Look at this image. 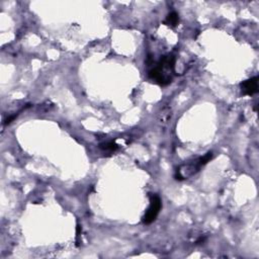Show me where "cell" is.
I'll use <instances>...</instances> for the list:
<instances>
[{
  "label": "cell",
  "mask_w": 259,
  "mask_h": 259,
  "mask_svg": "<svg viewBox=\"0 0 259 259\" xmlns=\"http://www.w3.org/2000/svg\"><path fill=\"white\" fill-rule=\"evenodd\" d=\"M174 66L175 57L173 55L163 56L149 71V78L159 85H167L172 80Z\"/></svg>",
  "instance_id": "1"
},
{
  "label": "cell",
  "mask_w": 259,
  "mask_h": 259,
  "mask_svg": "<svg viewBox=\"0 0 259 259\" xmlns=\"http://www.w3.org/2000/svg\"><path fill=\"white\" fill-rule=\"evenodd\" d=\"M213 158V153L209 152L205 155L198 157L190 162H186L182 164L176 171L175 178L178 180L187 179L188 177H191L195 173H197L202 166H204L206 163H209Z\"/></svg>",
  "instance_id": "2"
},
{
  "label": "cell",
  "mask_w": 259,
  "mask_h": 259,
  "mask_svg": "<svg viewBox=\"0 0 259 259\" xmlns=\"http://www.w3.org/2000/svg\"><path fill=\"white\" fill-rule=\"evenodd\" d=\"M149 198H150V205L142 220L145 225L152 224L157 219V217L161 211V208H162V201L158 194L150 193Z\"/></svg>",
  "instance_id": "3"
},
{
  "label": "cell",
  "mask_w": 259,
  "mask_h": 259,
  "mask_svg": "<svg viewBox=\"0 0 259 259\" xmlns=\"http://www.w3.org/2000/svg\"><path fill=\"white\" fill-rule=\"evenodd\" d=\"M258 81H259L258 76H255L251 79L243 81L240 85L242 94L243 95H248V96H252L253 94H255L258 91V87H259Z\"/></svg>",
  "instance_id": "4"
},
{
  "label": "cell",
  "mask_w": 259,
  "mask_h": 259,
  "mask_svg": "<svg viewBox=\"0 0 259 259\" xmlns=\"http://www.w3.org/2000/svg\"><path fill=\"white\" fill-rule=\"evenodd\" d=\"M178 23H179V17L174 12L170 13L164 22V24H166L167 26H170V27H176L178 25Z\"/></svg>",
  "instance_id": "5"
},
{
  "label": "cell",
  "mask_w": 259,
  "mask_h": 259,
  "mask_svg": "<svg viewBox=\"0 0 259 259\" xmlns=\"http://www.w3.org/2000/svg\"><path fill=\"white\" fill-rule=\"evenodd\" d=\"M100 149H102L103 151H109V152H115L116 150L119 149V145L114 142V141H110V142H107V143H102L100 144L99 146Z\"/></svg>",
  "instance_id": "6"
}]
</instances>
